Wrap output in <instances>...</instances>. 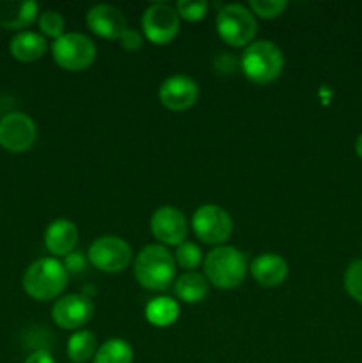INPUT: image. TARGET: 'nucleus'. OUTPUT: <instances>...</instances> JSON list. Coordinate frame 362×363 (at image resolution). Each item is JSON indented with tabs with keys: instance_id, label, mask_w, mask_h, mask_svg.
<instances>
[{
	"instance_id": "22",
	"label": "nucleus",
	"mask_w": 362,
	"mask_h": 363,
	"mask_svg": "<svg viewBox=\"0 0 362 363\" xmlns=\"http://www.w3.org/2000/svg\"><path fill=\"white\" fill-rule=\"evenodd\" d=\"M133 362V347L130 342L119 337L105 340L96 351L92 363H131Z\"/></svg>"
},
{
	"instance_id": "15",
	"label": "nucleus",
	"mask_w": 362,
	"mask_h": 363,
	"mask_svg": "<svg viewBox=\"0 0 362 363\" xmlns=\"http://www.w3.org/2000/svg\"><path fill=\"white\" fill-rule=\"evenodd\" d=\"M252 279L261 287H279L287 279V262L283 255L263 252L252 259L248 266Z\"/></svg>"
},
{
	"instance_id": "5",
	"label": "nucleus",
	"mask_w": 362,
	"mask_h": 363,
	"mask_svg": "<svg viewBox=\"0 0 362 363\" xmlns=\"http://www.w3.org/2000/svg\"><path fill=\"white\" fill-rule=\"evenodd\" d=\"M216 34L233 48H247L258 32L252 11L243 4H226L215 18Z\"/></svg>"
},
{
	"instance_id": "10",
	"label": "nucleus",
	"mask_w": 362,
	"mask_h": 363,
	"mask_svg": "<svg viewBox=\"0 0 362 363\" xmlns=\"http://www.w3.org/2000/svg\"><path fill=\"white\" fill-rule=\"evenodd\" d=\"M38 128L31 116L9 112L0 119V147L9 152H25L34 145Z\"/></svg>"
},
{
	"instance_id": "29",
	"label": "nucleus",
	"mask_w": 362,
	"mask_h": 363,
	"mask_svg": "<svg viewBox=\"0 0 362 363\" xmlns=\"http://www.w3.org/2000/svg\"><path fill=\"white\" fill-rule=\"evenodd\" d=\"M64 268H66L67 275L70 273H80L85 269V264H87V255H84L82 252H71L70 255L64 257Z\"/></svg>"
},
{
	"instance_id": "27",
	"label": "nucleus",
	"mask_w": 362,
	"mask_h": 363,
	"mask_svg": "<svg viewBox=\"0 0 362 363\" xmlns=\"http://www.w3.org/2000/svg\"><path fill=\"white\" fill-rule=\"evenodd\" d=\"M208 7L209 4L204 0H180L176 4V13L180 20L194 23V21H201L206 16Z\"/></svg>"
},
{
	"instance_id": "3",
	"label": "nucleus",
	"mask_w": 362,
	"mask_h": 363,
	"mask_svg": "<svg viewBox=\"0 0 362 363\" xmlns=\"http://www.w3.org/2000/svg\"><path fill=\"white\" fill-rule=\"evenodd\" d=\"M67 272L55 257H41L32 262L23 273L21 287L35 301H50L62 296L67 284Z\"/></svg>"
},
{
	"instance_id": "2",
	"label": "nucleus",
	"mask_w": 362,
	"mask_h": 363,
	"mask_svg": "<svg viewBox=\"0 0 362 363\" xmlns=\"http://www.w3.org/2000/svg\"><path fill=\"white\" fill-rule=\"evenodd\" d=\"M204 277L216 289H236L247 277L248 262L247 257L238 248L222 245L215 247L202 261Z\"/></svg>"
},
{
	"instance_id": "13",
	"label": "nucleus",
	"mask_w": 362,
	"mask_h": 363,
	"mask_svg": "<svg viewBox=\"0 0 362 363\" xmlns=\"http://www.w3.org/2000/svg\"><path fill=\"white\" fill-rule=\"evenodd\" d=\"M199 85L187 74H172L165 78L158 89V99L170 112H183L197 103Z\"/></svg>"
},
{
	"instance_id": "6",
	"label": "nucleus",
	"mask_w": 362,
	"mask_h": 363,
	"mask_svg": "<svg viewBox=\"0 0 362 363\" xmlns=\"http://www.w3.org/2000/svg\"><path fill=\"white\" fill-rule=\"evenodd\" d=\"M98 48L89 35L82 32H66L52 43V57L66 71H84L94 64Z\"/></svg>"
},
{
	"instance_id": "24",
	"label": "nucleus",
	"mask_w": 362,
	"mask_h": 363,
	"mask_svg": "<svg viewBox=\"0 0 362 363\" xmlns=\"http://www.w3.org/2000/svg\"><path fill=\"white\" fill-rule=\"evenodd\" d=\"M174 255V261H176V266L187 269V272H195L199 266L202 264V252L194 241H183L181 245L176 247V254Z\"/></svg>"
},
{
	"instance_id": "14",
	"label": "nucleus",
	"mask_w": 362,
	"mask_h": 363,
	"mask_svg": "<svg viewBox=\"0 0 362 363\" xmlns=\"http://www.w3.org/2000/svg\"><path fill=\"white\" fill-rule=\"evenodd\" d=\"M85 23L89 30L102 39H119L128 28L126 18L110 4H96L85 14Z\"/></svg>"
},
{
	"instance_id": "9",
	"label": "nucleus",
	"mask_w": 362,
	"mask_h": 363,
	"mask_svg": "<svg viewBox=\"0 0 362 363\" xmlns=\"http://www.w3.org/2000/svg\"><path fill=\"white\" fill-rule=\"evenodd\" d=\"M180 16L169 4H151L142 14V34L153 45H169L180 34Z\"/></svg>"
},
{
	"instance_id": "11",
	"label": "nucleus",
	"mask_w": 362,
	"mask_h": 363,
	"mask_svg": "<svg viewBox=\"0 0 362 363\" xmlns=\"http://www.w3.org/2000/svg\"><path fill=\"white\" fill-rule=\"evenodd\" d=\"M94 314V305L85 294H62L52 307V319L62 330H82Z\"/></svg>"
},
{
	"instance_id": "8",
	"label": "nucleus",
	"mask_w": 362,
	"mask_h": 363,
	"mask_svg": "<svg viewBox=\"0 0 362 363\" xmlns=\"http://www.w3.org/2000/svg\"><path fill=\"white\" fill-rule=\"evenodd\" d=\"M131 247L119 236H99L87 250V261L103 273H121L131 262Z\"/></svg>"
},
{
	"instance_id": "21",
	"label": "nucleus",
	"mask_w": 362,
	"mask_h": 363,
	"mask_svg": "<svg viewBox=\"0 0 362 363\" xmlns=\"http://www.w3.org/2000/svg\"><path fill=\"white\" fill-rule=\"evenodd\" d=\"M98 339L89 330H77L67 340V358L73 363H85L92 360L98 351Z\"/></svg>"
},
{
	"instance_id": "16",
	"label": "nucleus",
	"mask_w": 362,
	"mask_h": 363,
	"mask_svg": "<svg viewBox=\"0 0 362 363\" xmlns=\"http://www.w3.org/2000/svg\"><path fill=\"white\" fill-rule=\"evenodd\" d=\"M78 227L67 218H57L46 227L45 247L52 254V257H66L75 252L78 243Z\"/></svg>"
},
{
	"instance_id": "31",
	"label": "nucleus",
	"mask_w": 362,
	"mask_h": 363,
	"mask_svg": "<svg viewBox=\"0 0 362 363\" xmlns=\"http://www.w3.org/2000/svg\"><path fill=\"white\" fill-rule=\"evenodd\" d=\"M355 155L362 160V133L358 135L357 140H355Z\"/></svg>"
},
{
	"instance_id": "20",
	"label": "nucleus",
	"mask_w": 362,
	"mask_h": 363,
	"mask_svg": "<svg viewBox=\"0 0 362 363\" xmlns=\"http://www.w3.org/2000/svg\"><path fill=\"white\" fill-rule=\"evenodd\" d=\"M144 314L149 325L156 326V328H167V326L174 325L180 318V303L170 296L153 298L146 305Z\"/></svg>"
},
{
	"instance_id": "18",
	"label": "nucleus",
	"mask_w": 362,
	"mask_h": 363,
	"mask_svg": "<svg viewBox=\"0 0 362 363\" xmlns=\"http://www.w3.org/2000/svg\"><path fill=\"white\" fill-rule=\"evenodd\" d=\"M48 50L45 35L34 30H21L13 35L9 43V53L18 62H35Z\"/></svg>"
},
{
	"instance_id": "25",
	"label": "nucleus",
	"mask_w": 362,
	"mask_h": 363,
	"mask_svg": "<svg viewBox=\"0 0 362 363\" xmlns=\"http://www.w3.org/2000/svg\"><path fill=\"white\" fill-rule=\"evenodd\" d=\"M344 289L350 298L362 303V259L351 262L344 272Z\"/></svg>"
},
{
	"instance_id": "30",
	"label": "nucleus",
	"mask_w": 362,
	"mask_h": 363,
	"mask_svg": "<svg viewBox=\"0 0 362 363\" xmlns=\"http://www.w3.org/2000/svg\"><path fill=\"white\" fill-rule=\"evenodd\" d=\"M23 363H55V358L48 350H35L25 358Z\"/></svg>"
},
{
	"instance_id": "26",
	"label": "nucleus",
	"mask_w": 362,
	"mask_h": 363,
	"mask_svg": "<svg viewBox=\"0 0 362 363\" xmlns=\"http://www.w3.org/2000/svg\"><path fill=\"white\" fill-rule=\"evenodd\" d=\"M286 0H251L248 2V9L252 11V14L259 18H265V20L279 18L286 11Z\"/></svg>"
},
{
	"instance_id": "17",
	"label": "nucleus",
	"mask_w": 362,
	"mask_h": 363,
	"mask_svg": "<svg viewBox=\"0 0 362 363\" xmlns=\"http://www.w3.org/2000/svg\"><path fill=\"white\" fill-rule=\"evenodd\" d=\"M38 11V2L32 0H0V27L6 30H25L39 16Z\"/></svg>"
},
{
	"instance_id": "4",
	"label": "nucleus",
	"mask_w": 362,
	"mask_h": 363,
	"mask_svg": "<svg viewBox=\"0 0 362 363\" xmlns=\"http://www.w3.org/2000/svg\"><path fill=\"white\" fill-rule=\"evenodd\" d=\"M240 67L245 78L252 84H272L284 69V53L272 41H252L241 53Z\"/></svg>"
},
{
	"instance_id": "12",
	"label": "nucleus",
	"mask_w": 362,
	"mask_h": 363,
	"mask_svg": "<svg viewBox=\"0 0 362 363\" xmlns=\"http://www.w3.org/2000/svg\"><path fill=\"white\" fill-rule=\"evenodd\" d=\"M149 229L160 245L177 247L187 238L188 223L180 209L174 208V206H162L151 215Z\"/></svg>"
},
{
	"instance_id": "7",
	"label": "nucleus",
	"mask_w": 362,
	"mask_h": 363,
	"mask_svg": "<svg viewBox=\"0 0 362 363\" xmlns=\"http://www.w3.org/2000/svg\"><path fill=\"white\" fill-rule=\"evenodd\" d=\"M192 230L202 243L222 247L233 234V218L220 206L204 204L192 216Z\"/></svg>"
},
{
	"instance_id": "1",
	"label": "nucleus",
	"mask_w": 362,
	"mask_h": 363,
	"mask_svg": "<svg viewBox=\"0 0 362 363\" xmlns=\"http://www.w3.org/2000/svg\"><path fill=\"white\" fill-rule=\"evenodd\" d=\"M133 275L144 289L165 291L176 279L174 255L160 243L146 245L133 261Z\"/></svg>"
},
{
	"instance_id": "23",
	"label": "nucleus",
	"mask_w": 362,
	"mask_h": 363,
	"mask_svg": "<svg viewBox=\"0 0 362 363\" xmlns=\"http://www.w3.org/2000/svg\"><path fill=\"white\" fill-rule=\"evenodd\" d=\"M38 25L39 34L45 35V38H52L53 41L66 34V30H64L66 28V20H64V16L59 11H43L38 16Z\"/></svg>"
},
{
	"instance_id": "19",
	"label": "nucleus",
	"mask_w": 362,
	"mask_h": 363,
	"mask_svg": "<svg viewBox=\"0 0 362 363\" xmlns=\"http://www.w3.org/2000/svg\"><path fill=\"white\" fill-rule=\"evenodd\" d=\"M209 293V282L204 273L187 272L174 280V294L180 301L188 305L201 303Z\"/></svg>"
},
{
	"instance_id": "28",
	"label": "nucleus",
	"mask_w": 362,
	"mask_h": 363,
	"mask_svg": "<svg viewBox=\"0 0 362 363\" xmlns=\"http://www.w3.org/2000/svg\"><path fill=\"white\" fill-rule=\"evenodd\" d=\"M117 41H119V45L123 46L124 50H128V52H137V50H141L142 45H144V35L138 30H135V28H126Z\"/></svg>"
}]
</instances>
